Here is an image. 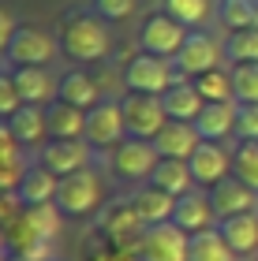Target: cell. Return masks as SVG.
<instances>
[{
  "mask_svg": "<svg viewBox=\"0 0 258 261\" xmlns=\"http://www.w3.org/2000/svg\"><path fill=\"white\" fill-rule=\"evenodd\" d=\"M56 41H60V53L72 64H98V60H109L112 53L109 27L98 11H67L60 19Z\"/></svg>",
  "mask_w": 258,
  "mask_h": 261,
  "instance_id": "cell-1",
  "label": "cell"
},
{
  "mask_svg": "<svg viewBox=\"0 0 258 261\" xmlns=\"http://www.w3.org/2000/svg\"><path fill=\"white\" fill-rule=\"evenodd\" d=\"M180 67L176 60L165 56H150V53H135L131 60L124 64V93H165L172 82H180Z\"/></svg>",
  "mask_w": 258,
  "mask_h": 261,
  "instance_id": "cell-2",
  "label": "cell"
},
{
  "mask_svg": "<svg viewBox=\"0 0 258 261\" xmlns=\"http://www.w3.org/2000/svg\"><path fill=\"white\" fill-rule=\"evenodd\" d=\"M101 198H105V183L93 168L64 175L60 187H56V209L64 217H93L101 209Z\"/></svg>",
  "mask_w": 258,
  "mask_h": 261,
  "instance_id": "cell-3",
  "label": "cell"
},
{
  "mask_svg": "<svg viewBox=\"0 0 258 261\" xmlns=\"http://www.w3.org/2000/svg\"><path fill=\"white\" fill-rule=\"evenodd\" d=\"M120 109H124L127 138H146V142H154L157 130L169 123L165 101H161L157 93H124V97H120Z\"/></svg>",
  "mask_w": 258,
  "mask_h": 261,
  "instance_id": "cell-4",
  "label": "cell"
},
{
  "mask_svg": "<svg viewBox=\"0 0 258 261\" xmlns=\"http://www.w3.org/2000/svg\"><path fill=\"white\" fill-rule=\"evenodd\" d=\"M187 30L183 22H176L165 8L154 11V15H146L143 30H138V53H150V56H165V60H176V53L183 49L187 41Z\"/></svg>",
  "mask_w": 258,
  "mask_h": 261,
  "instance_id": "cell-5",
  "label": "cell"
},
{
  "mask_svg": "<svg viewBox=\"0 0 258 261\" xmlns=\"http://www.w3.org/2000/svg\"><path fill=\"white\" fill-rule=\"evenodd\" d=\"M161 164V153L154 142L146 138H124L120 146L112 149V172L127 183H150L154 168Z\"/></svg>",
  "mask_w": 258,
  "mask_h": 261,
  "instance_id": "cell-6",
  "label": "cell"
},
{
  "mask_svg": "<svg viewBox=\"0 0 258 261\" xmlns=\"http://www.w3.org/2000/svg\"><path fill=\"white\" fill-rule=\"evenodd\" d=\"M124 138H127V123H124L120 101L116 97H101L86 112V142L93 149H116Z\"/></svg>",
  "mask_w": 258,
  "mask_h": 261,
  "instance_id": "cell-7",
  "label": "cell"
},
{
  "mask_svg": "<svg viewBox=\"0 0 258 261\" xmlns=\"http://www.w3.org/2000/svg\"><path fill=\"white\" fill-rule=\"evenodd\" d=\"M221 56H225V41H217L214 34L191 30L183 49L176 53V67H180L183 79H195V75H206V71L221 67Z\"/></svg>",
  "mask_w": 258,
  "mask_h": 261,
  "instance_id": "cell-8",
  "label": "cell"
},
{
  "mask_svg": "<svg viewBox=\"0 0 258 261\" xmlns=\"http://www.w3.org/2000/svg\"><path fill=\"white\" fill-rule=\"evenodd\" d=\"M187 246H191V235L180 231L172 220L154 224L138 239V261H187Z\"/></svg>",
  "mask_w": 258,
  "mask_h": 261,
  "instance_id": "cell-9",
  "label": "cell"
},
{
  "mask_svg": "<svg viewBox=\"0 0 258 261\" xmlns=\"http://www.w3.org/2000/svg\"><path fill=\"white\" fill-rule=\"evenodd\" d=\"M56 49H60V41H56L53 34H45L41 27H19L4 56L19 67H45Z\"/></svg>",
  "mask_w": 258,
  "mask_h": 261,
  "instance_id": "cell-10",
  "label": "cell"
},
{
  "mask_svg": "<svg viewBox=\"0 0 258 261\" xmlns=\"http://www.w3.org/2000/svg\"><path fill=\"white\" fill-rule=\"evenodd\" d=\"M90 161H93V146L86 138H49L41 149V164L60 179L90 168Z\"/></svg>",
  "mask_w": 258,
  "mask_h": 261,
  "instance_id": "cell-11",
  "label": "cell"
},
{
  "mask_svg": "<svg viewBox=\"0 0 258 261\" xmlns=\"http://www.w3.org/2000/svg\"><path fill=\"white\" fill-rule=\"evenodd\" d=\"M191 175H195V187H217L221 179H228L232 175V149L225 142H198V149L191 153Z\"/></svg>",
  "mask_w": 258,
  "mask_h": 261,
  "instance_id": "cell-12",
  "label": "cell"
},
{
  "mask_svg": "<svg viewBox=\"0 0 258 261\" xmlns=\"http://www.w3.org/2000/svg\"><path fill=\"white\" fill-rule=\"evenodd\" d=\"M172 224L187 235H198V231H209L217 228V213H214V201H209V191L195 187L187 191L183 198H176V209H172Z\"/></svg>",
  "mask_w": 258,
  "mask_h": 261,
  "instance_id": "cell-13",
  "label": "cell"
},
{
  "mask_svg": "<svg viewBox=\"0 0 258 261\" xmlns=\"http://www.w3.org/2000/svg\"><path fill=\"white\" fill-rule=\"evenodd\" d=\"M146 224L138 220V213L131 209V201H116L101 213V239L112 246H131L138 250V239H143Z\"/></svg>",
  "mask_w": 258,
  "mask_h": 261,
  "instance_id": "cell-14",
  "label": "cell"
},
{
  "mask_svg": "<svg viewBox=\"0 0 258 261\" xmlns=\"http://www.w3.org/2000/svg\"><path fill=\"white\" fill-rule=\"evenodd\" d=\"M209 201H214L217 220H228V217H240V213H254L258 209V191H251L236 175H228L217 187H209Z\"/></svg>",
  "mask_w": 258,
  "mask_h": 261,
  "instance_id": "cell-15",
  "label": "cell"
},
{
  "mask_svg": "<svg viewBox=\"0 0 258 261\" xmlns=\"http://www.w3.org/2000/svg\"><path fill=\"white\" fill-rule=\"evenodd\" d=\"M198 142H202V135H198L195 123L187 120H169L165 127L157 130L154 146L161 157H172V161H191V153L198 149Z\"/></svg>",
  "mask_w": 258,
  "mask_h": 261,
  "instance_id": "cell-16",
  "label": "cell"
},
{
  "mask_svg": "<svg viewBox=\"0 0 258 261\" xmlns=\"http://www.w3.org/2000/svg\"><path fill=\"white\" fill-rule=\"evenodd\" d=\"M236 116H240V101H206L195 127L202 142H225L228 135H236Z\"/></svg>",
  "mask_w": 258,
  "mask_h": 261,
  "instance_id": "cell-17",
  "label": "cell"
},
{
  "mask_svg": "<svg viewBox=\"0 0 258 261\" xmlns=\"http://www.w3.org/2000/svg\"><path fill=\"white\" fill-rule=\"evenodd\" d=\"M127 201H131V209L138 213V220H143L146 228H154V224H169V220H172V209H176V198L165 194V191L154 187V183L135 187V194L127 198Z\"/></svg>",
  "mask_w": 258,
  "mask_h": 261,
  "instance_id": "cell-18",
  "label": "cell"
},
{
  "mask_svg": "<svg viewBox=\"0 0 258 261\" xmlns=\"http://www.w3.org/2000/svg\"><path fill=\"white\" fill-rule=\"evenodd\" d=\"M56 101L90 112L93 105L101 101V90H98V82H93L90 71H64V75L56 79Z\"/></svg>",
  "mask_w": 258,
  "mask_h": 261,
  "instance_id": "cell-19",
  "label": "cell"
},
{
  "mask_svg": "<svg viewBox=\"0 0 258 261\" xmlns=\"http://www.w3.org/2000/svg\"><path fill=\"white\" fill-rule=\"evenodd\" d=\"M225 243L236 250V257H254L258 254V209L254 213H240V217H228L217 224Z\"/></svg>",
  "mask_w": 258,
  "mask_h": 261,
  "instance_id": "cell-20",
  "label": "cell"
},
{
  "mask_svg": "<svg viewBox=\"0 0 258 261\" xmlns=\"http://www.w3.org/2000/svg\"><path fill=\"white\" fill-rule=\"evenodd\" d=\"M15 90L22 105H41V109H49L56 101V82L49 79V71L45 67H15Z\"/></svg>",
  "mask_w": 258,
  "mask_h": 261,
  "instance_id": "cell-21",
  "label": "cell"
},
{
  "mask_svg": "<svg viewBox=\"0 0 258 261\" xmlns=\"http://www.w3.org/2000/svg\"><path fill=\"white\" fill-rule=\"evenodd\" d=\"M161 101H165L169 120H187V123H195V120H198V112L206 109L202 93L195 90V82H191V79L172 82V86H169L165 93H161Z\"/></svg>",
  "mask_w": 258,
  "mask_h": 261,
  "instance_id": "cell-22",
  "label": "cell"
},
{
  "mask_svg": "<svg viewBox=\"0 0 258 261\" xmlns=\"http://www.w3.org/2000/svg\"><path fill=\"white\" fill-rule=\"evenodd\" d=\"M56 187H60V175H53L45 164H34V168H27V175H22V183H19V201L27 209L53 205L56 201Z\"/></svg>",
  "mask_w": 258,
  "mask_h": 261,
  "instance_id": "cell-23",
  "label": "cell"
},
{
  "mask_svg": "<svg viewBox=\"0 0 258 261\" xmlns=\"http://www.w3.org/2000/svg\"><path fill=\"white\" fill-rule=\"evenodd\" d=\"M8 123L15 130L19 146H38V142L49 138V116H45L41 105H19V112Z\"/></svg>",
  "mask_w": 258,
  "mask_h": 261,
  "instance_id": "cell-24",
  "label": "cell"
},
{
  "mask_svg": "<svg viewBox=\"0 0 258 261\" xmlns=\"http://www.w3.org/2000/svg\"><path fill=\"white\" fill-rule=\"evenodd\" d=\"M150 183L161 187V191L172 194V198H183L187 191H195L191 164L187 161H172V157H161V164L154 168V175H150Z\"/></svg>",
  "mask_w": 258,
  "mask_h": 261,
  "instance_id": "cell-25",
  "label": "cell"
},
{
  "mask_svg": "<svg viewBox=\"0 0 258 261\" xmlns=\"http://www.w3.org/2000/svg\"><path fill=\"white\" fill-rule=\"evenodd\" d=\"M45 116H49V138H86V112L83 109L53 101L45 109Z\"/></svg>",
  "mask_w": 258,
  "mask_h": 261,
  "instance_id": "cell-26",
  "label": "cell"
},
{
  "mask_svg": "<svg viewBox=\"0 0 258 261\" xmlns=\"http://www.w3.org/2000/svg\"><path fill=\"white\" fill-rule=\"evenodd\" d=\"M187 261H240L236 250L225 243L221 228H209V231H198L191 235V246H187Z\"/></svg>",
  "mask_w": 258,
  "mask_h": 261,
  "instance_id": "cell-27",
  "label": "cell"
},
{
  "mask_svg": "<svg viewBox=\"0 0 258 261\" xmlns=\"http://www.w3.org/2000/svg\"><path fill=\"white\" fill-rule=\"evenodd\" d=\"M161 4H165V11L176 22H183L187 30H198L214 15V0H161Z\"/></svg>",
  "mask_w": 258,
  "mask_h": 261,
  "instance_id": "cell-28",
  "label": "cell"
},
{
  "mask_svg": "<svg viewBox=\"0 0 258 261\" xmlns=\"http://www.w3.org/2000/svg\"><path fill=\"white\" fill-rule=\"evenodd\" d=\"M221 22L225 30H254L258 27V0H221Z\"/></svg>",
  "mask_w": 258,
  "mask_h": 261,
  "instance_id": "cell-29",
  "label": "cell"
},
{
  "mask_svg": "<svg viewBox=\"0 0 258 261\" xmlns=\"http://www.w3.org/2000/svg\"><path fill=\"white\" fill-rule=\"evenodd\" d=\"M195 90L202 93V101H236L232 97V71L225 67H214L206 75H195Z\"/></svg>",
  "mask_w": 258,
  "mask_h": 261,
  "instance_id": "cell-30",
  "label": "cell"
},
{
  "mask_svg": "<svg viewBox=\"0 0 258 261\" xmlns=\"http://www.w3.org/2000/svg\"><path fill=\"white\" fill-rule=\"evenodd\" d=\"M225 60H232V64H258V27L228 34L225 38Z\"/></svg>",
  "mask_w": 258,
  "mask_h": 261,
  "instance_id": "cell-31",
  "label": "cell"
},
{
  "mask_svg": "<svg viewBox=\"0 0 258 261\" xmlns=\"http://www.w3.org/2000/svg\"><path fill=\"white\" fill-rule=\"evenodd\" d=\"M232 175L258 191V142H240L232 149Z\"/></svg>",
  "mask_w": 258,
  "mask_h": 261,
  "instance_id": "cell-32",
  "label": "cell"
},
{
  "mask_svg": "<svg viewBox=\"0 0 258 261\" xmlns=\"http://www.w3.org/2000/svg\"><path fill=\"white\" fill-rule=\"evenodd\" d=\"M22 217H27V224L41 235V239H56V235H60L64 213L56 209V201H53V205H34V209H22Z\"/></svg>",
  "mask_w": 258,
  "mask_h": 261,
  "instance_id": "cell-33",
  "label": "cell"
},
{
  "mask_svg": "<svg viewBox=\"0 0 258 261\" xmlns=\"http://www.w3.org/2000/svg\"><path fill=\"white\" fill-rule=\"evenodd\" d=\"M232 97L240 105H258V64H232Z\"/></svg>",
  "mask_w": 258,
  "mask_h": 261,
  "instance_id": "cell-34",
  "label": "cell"
},
{
  "mask_svg": "<svg viewBox=\"0 0 258 261\" xmlns=\"http://www.w3.org/2000/svg\"><path fill=\"white\" fill-rule=\"evenodd\" d=\"M22 175H27V164H22V157H8V161H0V191L19 194Z\"/></svg>",
  "mask_w": 258,
  "mask_h": 261,
  "instance_id": "cell-35",
  "label": "cell"
},
{
  "mask_svg": "<svg viewBox=\"0 0 258 261\" xmlns=\"http://www.w3.org/2000/svg\"><path fill=\"white\" fill-rule=\"evenodd\" d=\"M19 105H22V97L15 90V79L0 71V120H11V116L19 112Z\"/></svg>",
  "mask_w": 258,
  "mask_h": 261,
  "instance_id": "cell-36",
  "label": "cell"
},
{
  "mask_svg": "<svg viewBox=\"0 0 258 261\" xmlns=\"http://www.w3.org/2000/svg\"><path fill=\"white\" fill-rule=\"evenodd\" d=\"M90 4H93V11H98L105 22H120V19H127L135 11L138 0H90Z\"/></svg>",
  "mask_w": 258,
  "mask_h": 261,
  "instance_id": "cell-37",
  "label": "cell"
},
{
  "mask_svg": "<svg viewBox=\"0 0 258 261\" xmlns=\"http://www.w3.org/2000/svg\"><path fill=\"white\" fill-rule=\"evenodd\" d=\"M236 138H240V142H258V105H240Z\"/></svg>",
  "mask_w": 258,
  "mask_h": 261,
  "instance_id": "cell-38",
  "label": "cell"
},
{
  "mask_svg": "<svg viewBox=\"0 0 258 261\" xmlns=\"http://www.w3.org/2000/svg\"><path fill=\"white\" fill-rule=\"evenodd\" d=\"M22 209H27V205L19 201V194H8V191H0V228H8V224L15 220Z\"/></svg>",
  "mask_w": 258,
  "mask_h": 261,
  "instance_id": "cell-39",
  "label": "cell"
},
{
  "mask_svg": "<svg viewBox=\"0 0 258 261\" xmlns=\"http://www.w3.org/2000/svg\"><path fill=\"white\" fill-rule=\"evenodd\" d=\"M8 157H22V153H19V138L11 130V123L0 120V161H8Z\"/></svg>",
  "mask_w": 258,
  "mask_h": 261,
  "instance_id": "cell-40",
  "label": "cell"
},
{
  "mask_svg": "<svg viewBox=\"0 0 258 261\" xmlns=\"http://www.w3.org/2000/svg\"><path fill=\"white\" fill-rule=\"evenodd\" d=\"M15 30H19V22L11 19L8 8H0V53H8V45H11V38H15Z\"/></svg>",
  "mask_w": 258,
  "mask_h": 261,
  "instance_id": "cell-41",
  "label": "cell"
},
{
  "mask_svg": "<svg viewBox=\"0 0 258 261\" xmlns=\"http://www.w3.org/2000/svg\"><path fill=\"white\" fill-rule=\"evenodd\" d=\"M4 246H8V239H4V228H0V254H4Z\"/></svg>",
  "mask_w": 258,
  "mask_h": 261,
  "instance_id": "cell-42",
  "label": "cell"
},
{
  "mask_svg": "<svg viewBox=\"0 0 258 261\" xmlns=\"http://www.w3.org/2000/svg\"><path fill=\"white\" fill-rule=\"evenodd\" d=\"M8 261H22V257H15V254H11V257H8Z\"/></svg>",
  "mask_w": 258,
  "mask_h": 261,
  "instance_id": "cell-43",
  "label": "cell"
},
{
  "mask_svg": "<svg viewBox=\"0 0 258 261\" xmlns=\"http://www.w3.org/2000/svg\"><path fill=\"white\" fill-rule=\"evenodd\" d=\"M0 261H8V257H4V254H0Z\"/></svg>",
  "mask_w": 258,
  "mask_h": 261,
  "instance_id": "cell-44",
  "label": "cell"
}]
</instances>
